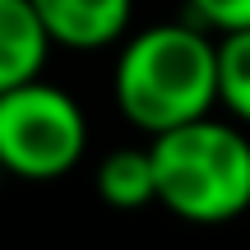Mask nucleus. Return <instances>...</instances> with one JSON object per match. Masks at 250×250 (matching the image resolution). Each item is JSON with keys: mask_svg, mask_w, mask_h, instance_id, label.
Masks as SVG:
<instances>
[{"mask_svg": "<svg viewBox=\"0 0 250 250\" xmlns=\"http://www.w3.org/2000/svg\"><path fill=\"white\" fill-rule=\"evenodd\" d=\"M88 153V116L61 83H19L0 93V171L19 181H61Z\"/></svg>", "mask_w": 250, "mask_h": 250, "instance_id": "nucleus-3", "label": "nucleus"}, {"mask_svg": "<svg viewBox=\"0 0 250 250\" xmlns=\"http://www.w3.org/2000/svg\"><path fill=\"white\" fill-rule=\"evenodd\" d=\"M51 46L70 51H102L130 33L134 0H28Z\"/></svg>", "mask_w": 250, "mask_h": 250, "instance_id": "nucleus-4", "label": "nucleus"}, {"mask_svg": "<svg viewBox=\"0 0 250 250\" xmlns=\"http://www.w3.org/2000/svg\"><path fill=\"white\" fill-rule=\"evenodd\" d=\"M51 42L28 0H0V93L42 79Z\"/></svg>", "mask_w": 250, "mask_h": 250, "instance_id": "nucleus-5", "label": "nucleus"}, {"mask_svg": "<svg viewBox=\"0 0 250 250\" xmlns=\"http://www.w3.org/2000/svg\"><path fill=\"white\" fill-rule=\"evenodd\" d=\"M158 204L195 227L232 223L250 208V134L227 121H190L148 139Z\"/></svg>", "mask_w": 250, "mask_h": 250, "instance_id": "nucleus-2", "label": "nucleus"}, {"mask_svg": "<svg viewBox=\"0 0 250 250\" xmlns=\"http://www.w3.org/2000/svg\"><path fill=\"white\" fill-rule=\"evenodd\" d=\"M121 116L148 139L218 107V37L204 23H153L125 37L111 70Z\"/></svg>", "mask_w": 250, "mask_h": 250, "instance_id": "nucleus-1", "label": "nucleus"}, {"mask_svg": "<svg viewBox=\"0 0 250 250\" xmlns=\"http://www.w3.org/2000/svg\"><path fill=\"white\" fill-rule=\"evenodd\" d=\"M195 23H204L208 33H241L250 28V0H186Z\"/></svg>", "mask_w": 250, "mask_h": 250, "instance_id": "nucleus-8", "label": "nucleus"}, {"mask_svg": "<svg viewBox=\"0 0 250 250\" xmlns=\"http://www.w3.org/2000/svg\"><path fill=\"white\" fill-rule=\"evenodd\" d=\"M218 107L236 125H250V28L218 37Z\"/></svg>", "mask_w": 250, "mask_h": 250, "instance_id": "nucleus-7", "label": "nucleus"}, {"mask_svg": "<svg viewBox=\"0 0 250 250\" xmlns=\"http://www.w3.org/2000/svg\"><path fill=\"white\" fill-rule=\"evenodd\" d=\"M93 190L107 208L134 213V208L158 204V181H153V153L144 148H111L93 171Z\"/></svg>", "mask_w": 250, "mask_h": 250, "instance_id": "nucleus-6", "label": "nucleus"}]
</instances>
